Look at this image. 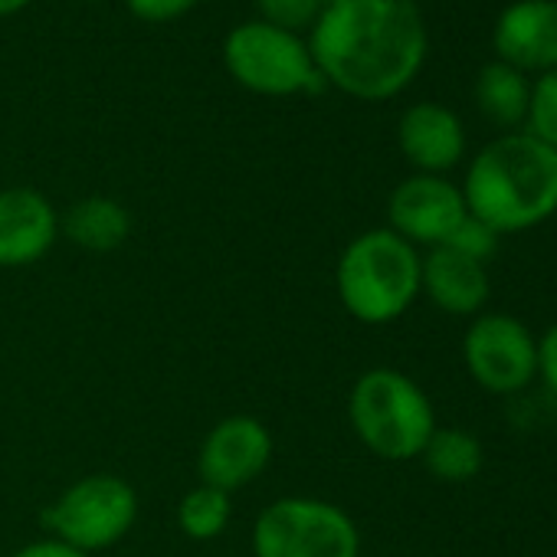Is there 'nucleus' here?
Here are the masks:
<instances>
[{"label": "nucleus", "instance_id": "12", "mask_svg": "<svg viewBox=\"0 0 557 557\" xmlns=\"http://www.w3.org/2000/svg\"><path fill=\"white\" fill-rule=\"evenodd\" d=\"M60 236V213L34 187L0 190V269L40 262Z\"/></svg>", "mask_w": 557, "mask_h": 557}, {"label": "nucleus", "instance_id": "26", "mask_svg": "<svg viewBox=\"0 0 557 557\" xmlns=\"http://www.w3.org/2000/svg\"><path fill=\"white\" fill-rule=\"evenodd\" d=\"M404 4H413V0H404Z\"/></svg>", "mask_w": 557, "mask_h": 557}, {"label": "nucleus", "instance_id": "4", "mask_svg": "<svg viewBox=\"0 0 557 557\" xmlns=\"http://www.w3.org/2000/svg\"><path fill=\"white\" fill-rule=\"evenodd\" d=\"M348 423L361 446L387 462L420 459L436 430V410L426 391L397 368L364 371L348 394Z\"/></svg>", "mask_w": 557, "mask_h": 557}, {"label": "nucleus", "instance_id": "27", "mask_svg": "<svg viewBox=\"0 0 557 557\" xmlns=\"http://www.w3.org/2000/svg\"><path fill=\"white\" fill-rule=\"evenodd\" d=\"M325 4H332V0H325Z\"/></svg>", "mask_w": 557, "mask_h": 557}, {"label": "nucleus", "instance_id": "6", "mask_svg": "<svg viewBox=\"0 0 557 557\" xmlns=\"http://www.w3.org/2000/svg\"><path fill=\"white\" fill-rule=\"evenodd\" d=\"M252 557H361L355 518L325 498L286 495L252 521Z\"/></svg>", "mask_w": 557, "mask_h": 557}, {"label": "nucleus", "instance_id": "24", "mask_svg": "<svg viewBox=\"0 0 557 557\" xmlns=\"http://www.w3.org/2000/svg\"><path fill=\"white\" fill-rule=\"evenodd\" d=\"M11 557H89V554H83V550H76V547H70V544H63V541H57V537H44V541H30V544H24L21 550H14Z\"/></svg>", "mask_w": 557, "mask_h": 557}, {"label": "nucleus", "instance_id": "20", "mask_svg": "<svg viewBox=\"0 0 557 557\" xmlns=\"http://www.w3.org/2000/svg\"><path fill=\"white\" fill-rule=\"evenodd\" d=\"M325 8V0H256V11L259 21L272 24V27H283V30H312V24L319 21Z\"/></svg>", "mask_w": 557, "mask_h": 557}, {"label": "nucleus", "instance_id": "13", "mask_svg": "<svg viewBox=\"0 0 557 557\" xmlns=\"http://www.w3.org/2000/svg\"><path fill=\"white\" fill-rule=\"evenodd\" d=\"M397 148L417 174L446 177L466 158V125L443 102H413L397 122Z\"/></svg>", "mask_w": 557, "mask_h": 557}, {"label": "nucleus", "instance_id": "2", "mask_svg": "<svg viewBox=\"0 0 557 557\" xmlns=\"http://www.w3.org/2000/svg\"><path fill=\"white\" fill-rule=\"evenodd\" d=\"M459 190L469 216L498 236L534 230L557 213V151L528 132H505L479 148Z\"/></svg>", "mask_w": 557, "mask_h": 557}, {"label": "nucleus", "instance_id": "18", "mask_svg": "<svg viewBox=\"0 0 557 557\" xmlns=\"http://www.w3.org/2000/svg\"><path fill=\"white\" fill-rule=\"evenodd\" d=\"M233 518V502L230 492L213 488V485H194L190 492L181 495L177 502V528L190 541H213L230 528Z\"/></svg>", "mask_w": 557, "mask_h": 557}, {"label": "nucleus", "instance_id": "14", "mask_svg": "<svg viewBox=\"0 0 557 557\" xmlns=\"http://www.w3.org/2000/svg\"><path fill=\"white\" fill-rule=\"evenodd\" d=\"M420 296H426L446 315L472 319L482 315L492 296V278L485 262H475L449 246H436L420 265Z\"/></svg>", "mask_w": 557, "mask_h": 557}, {"label": "nucleus", "instance_id": "22", "mask_svg": "<svg viewBox=\"0 0 557 557\" xmlns=\"http://www.w3.org/2000/svg\"><path fill=\"white\" fill-rule=\"evenodd\" d=\"M197 4L200 0H125V8L145 24H171Z\"/></svg>", "mask_w": 557, "mask_h": 557}, {"label": "nucleus", "instance_id": "11", "mask_svg": "<svg viewBox=\"0 0 557 557\" xmlns=\"http://www.w3.org/2000/svg\"><path fill=\"white\" fill-rule=\"evenodd\" d=\"M495 60L541 76L557 70V0H511L492 24Z\"/></svg>", "mask_w": 557, "mask_h": 557}, {"label": "nucleus", "instance_id": "7", "mask_svg": "<svg viewBox=\"0 0 557 557\" xmlns=\"http://www.w3.org/2000/svg\"><path fill=\"white\" fill-rule=\"evenodd\" d=\"M135 521H138V492L128 479L112 472H92L76 479L44 511V528L57 541L83 554L119 544L135 528Z\"/></svg>", "mask_w": 557, "mask_h": 557}, {"label": "nucleus", "instance_id": "1", "mask_svg": "<svg viewBox=\"0 0 557 557\" xmlns=\"http://www.w3.org/2000/svg\"><path fill=\"white\" fill-rule=\"evenodd\" d=\"M309 50L329 89L361 102H387L420 76L430 34L417 4L332 0L312 24Z\"/></svg>", "mask_w": 557, "mask_h": 557}, {"label": "nucleus", "instance_id": "16", "mask_svg": "<svg viewBox=\"0 0 557 557\" xmlns=\"http://www.w3.org/2000/svg\"><path fill=\"white\" fill-rule=\"evenodd\" d=\"M60 233H66L79 249L115 252L132 236V213L112 197H86L66 210V216L60 220Z\"/></svg>", "mask_w": 557, "mask_h": 557}, {"label": "nucleus", "instance_id": "5", "mask_svg": "<svg viewBox=\"0 0 557 557\" xmlns=\"http://www.w3.org/2000/svg\"><path fill=\"white\" fill-rule=\"evenodd\" d=\"M223 66L243 89L259 96H319L329 89L309 40L265 21H249L226 34Z\"/></svg>", "mask_w": 557, "mask_h": 557}, {"label": "nucleus", "instance_id": "23", "mask_svg": "<svg viewBox=\"0 0 557 557\" xmlns=\"http://www.w3.org/2000/svg\"><path fill=\"white\" fill-rule=\"evenodd\" d=\"M537 377L557 394V322L537 338Z\"/></svg>", "mask_w": 557, "mask_h": 557}, {"label": "nucleus", "instance_id": "17", "mask_svg": "<svg viewBox=\"0 0 557 557\" xmlns=\"http://www.w3.org/2000/svg\"><path fill=\"white\" fill-rule=\"evenodd\" d=\"M426 472L436 482H449V485H462L472 482L482 466H485V449L479 443V436H472L469 430L459 426H436L433 436L426 440L423 453H420Z\"/></svg>", "mask_w": 557, "mask_h": 557}, {"label": "nucleus", "instance_id": "8", "mask_svg": "<svg viewBox=\"0 0 557 557\" xmlns=\"http://www.w3.org/2000/svg\"><path fill=\"white\" fill-rule=\"evenodd\" d=\"M462 364L485 394H518L537 377V338L515 315L482 312L462 335Z\"/></svg>", "mask_w": 557, "mask_h": 557}, {"label": "nucleus", "instance_id": "21", "mask_svg": "<svg viewBox=\"0 0 557 557\" xmlns=\"http://www.w3.org/2000/svg\"><path fill=\"white\" fill-rule=\"evenodd\" d=\"M498 239L502 236L495 230H488L482 220L466 213V220L449 233V239L443 246H449V249H456V252H462V256H469L475 262H488L498 252Z\"/></svg>", "mask_w": 557, "mask_h": 557}, {"label": "nucleus", "instance_id": "25", "mask_svg": "<svg viewBox=\"0 0 557 557\" xmlns=\"http://www.w3.org/2000/svg\"><path fill=\"white\" fill-rule=\"evenodd\" d=\"M30 4V0H0V17H11L17 11H24Z\"/></svg>", "mask_w": 557, "mask_h": 557}, {"label": "nucleus", "instance_id": "10", "mask_svg": "<svg viewBox=\"0 0 557 557\" xmlns=\"http://www.w3.org/2000/svg\"><path fill=\"white\" fill-rule=\"evenodd\" d=\"M272 462V433L252 413H233L210 426L197 453V475L203 485L236 492L256 482Z\"/></svg>", "mask_w": 557, "mask_h": 557}, {"label": "nucleus", "instance_id": "19", "mask_svg": "<svg viewBox=\"0 0 557 557\" xmlns=\"http://www.w3.org/2000/svg\"><path fill=\"white\" fill-rule=\"evenodd\" d=\"M521 132L557 151V70L531 79V99Z\"/></svg>", "mask_w": 557, "mask_h": 557}, {"label": "nucleus", "instance_id": "3", "mask_svg": "<svg viewBox=\"0 0 557 557\" xmlns=\"http://www.w3.org/2000/svg\"><path fill=\"white\" fill-rule=\"evenodd\" d=\"M423 256L387 226L358 233L338 256L335 289L361 325H391L420 299Z\"/></svg>", "mask_w": 557, "mask_h": 557}, {"label": "nucleus", "instance_id": "15", "mask_svg": "<svg viewBox=\"0 0 557 557\" xmlns=\"http://www.w3.org/2000/svg\"><path fill=\"white\" fill-rule=\"evenodd\" d=\"M472 96H475V109L482 112V119L502 128V135L521 132L524 115H528V99H531V76H524L521 70L502 60H492L479 70Z\"/></svg>", "mask_w": 557, "mask_h": 557}, {"label": "nucleus", "instance_id": "9", "mask_svg": "<svg viewBox=\"0 0 557 557\" xmlns=\"http://www.w3.org/2000/svg\"><path fill=\"white\" fill-rule=\"evenodd\" d=\"M466 200L459 184L440 174H410L387 197V230L410 246L436 249L466 220Z\"/></svg>", "mask_w": 557, "mask_h": 557}]
</instances>
